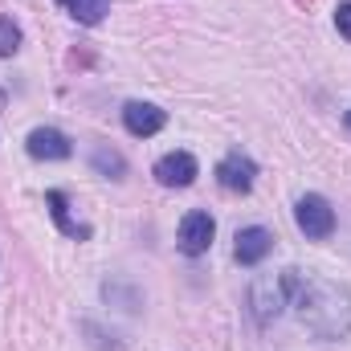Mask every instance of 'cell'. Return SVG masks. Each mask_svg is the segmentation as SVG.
Here are the masks:
<instances>
[{
  "mask_svg": "<svg viewBox=\"0 0 351 351\" xmlns=\"http://www.w3.org/2000/svg\"><path fill=\"white\" fill-rule=\"evenodd\" d=\"M335 25H339V33L351 41V4H339L335 8Z\"/></svg>",
  "mask_w": 351,
  "mask_h": 351,
  "instance_id": "5bb4252c",
  "label": "cell"
},
{
  "mask_svg": "<svg viewBox=\"0 0 351 351\" xmlns=\"http://www.w3.org/2000/svg\"><path fill=\"white\" fill-rule=\"evenodd\" d=\"M213 237H217V225H213V217L208 213H188L184 221H180V250L188 254V258H200V254H208V245H213Z\"/></svg>",
  "mask_w": 351,
  "mask_h": 351,
  "instance_id": "277c9868",
  "label": "cell"
},
{
  "mask_svg": "<svg viewBox=\"0 0 351 351\" xmlns=\"http://www.w3.org/2000/svg\"><path fill=\"white\" fill-rule=\"evenodd\" d=\"M164 123H168V114H164L160 106H152V102H127V106H123V127H127L131 135H139V139L156 135Z\"/></svg>",
  "mask_w": 351,
  "mask_h": 351,
  "instance_id": "8992f818",
  "label": "cell"
},
{
  "mask_svg": "<svg viewBox=\"0 0 351 351\" xmlns=\"http://www.w3.org/2000/svg\"><path fill=\"white\" fill-rule=\"evenodd\" d=\"M269 250H274V233L269 229H262V225H250V229H241L237 233V262L241 265H258L269 258Z\"/></svg>",
  "mask_w": 351,
  "mask_h": 351,
  "instance_id": "52a82bcc",
  "label": "cell"
},
{
  "mask_svg": "<svg viewBox=\"0 0 351 351\" xmlns=\"http://www.w3.org/2000/svg\"><path fill=\"white\" fill-rule=\"evenodd\" d=\"M94 168L102 176H110V180H119V176L127 172L123 156H119V152H106V147H94Z\"/></svg>",
  "mask_w": 351,
  "mask_h": 351,
  "instance_id": "7c38bea8",
  "label": "cell"
},
{
  "mask_svg": "<svg viewBox=\"0 0 351 351\" xmlns=\"http://www.w3.org/2000/svg\"><path fill=\"white\" fill-rule=\"evenodd\" d=\"M348 127H351V110H348Z\"/></svg>",
  "mask_w": 351,
  "mask_h": 351,
  "instance_id": "9a60e30c",
  "label": "cell"
},
{
  "mask_svg": "<svg viewBox=\"0 0 351 351\" xmlns=\"http://www.w3.org/2000/svg\"><path fill=\"white\" fill-rule=\"evenodd\" d=\"M16 49H21V29L8 16H0V58H12Z\"/></svg>",
  "mask_w": 351,
  "mask_h": 351,
  "instance_id": "4fadbf2b",
  "label": "cell"
},
{
  "mask_svg": "<svg viewBox=\"0 0 351 351\" xmlns=\"http://www.w3.org/2000/svg\"><path fill=\"white\" fill-rule=\"evenodd\" d=\"M45 204H49V213H53V221L62 225V233H66V237H78V241H86V237H90V225L70 221V204H66V196H62V192H49V196H45Z\"/></svg>",
  "mask_w": 351,
  "mask_h": 351,
  "instance_id": "30bf717a",
  "label": "cell"
},
{
  "mask_svg": "<svg viewBox=\"0 0 351 351\" xmlns=\"http://www.w3.org/2000/svg\"><path fill=\"white\" fill-rule=\"evenodd\" d=\"M254 180H258V164H254L250 156H241V152H229V156L217 164V184H221L225 192H250Z\"/></svg>",
  "mask_w": 351,
  "mask_h": 351,
  "instance_id": "5b68a950",
  "label": "cell"
},
{
  "mask_svg": "<svg viewBox=\"0 0 351 351\" xmlns=\"http://www.w3.org/2000/svg\"><path fill=\"white\" fill-rule=\"evenodd\" d=\"M294 221H298V229H302L306 237H315V241H327V237L335 233V208H331L319 192H306V196L294 204Z\"/></svg>",
  "mask_w": 351,
  "mask_h": 351,
  "instance_id": "3957f363",
  "label": "cell"
},
{
  "mask_svg": "<svg viewBox=\"0 0 351 351\" xmlns=\"http://www.w3.org/2000/svg\"><path fill=\"white\" fill-rule=\"evenodd\" d=\"M290 302L302 327L319 339H351V290L331 278H302L294 269Z\"/></svg>",
  "mask_w": 351,
  "mask_h": 351,
  "instance_id": "6da1fadb",
  "label": "cell"
},
{
  "mask_svg": "<svg viewBox=\"0 0 351 351\" xmlns=\"http://www.w3.org/2000/svg\"><path fill=\"white\" fill-rule=\"evenodd\" d=\"M62 4H66L70 16L82 21V25H98V21L110 12V0H62Z\"/></svg>",
  "mask_w": 351,
  "mask_h": 351,
  "instance_id": "8fae6325",
  "label": "cell"
},
{
  "mask_svg": "<svg viewBox=\"0 0 351 351\" xmlns=\"http://www.w3.org/2000/svg\"><path fill=\"white\" fill-rule=\"evenodd\" d=\"M196 160L188 156V152H172V156H164L160 164H156V180L164 184V188H188L192 180H196Z\"/></svg>",
  "mask_w": 351,
  "mask_h": 351,
  "instance_id": "ba28073f",
  "label": "cell"
},
{
  "mask_svg": "<svg viewBox=\"0 0 351 351\" xmlns=\"http://www.w3.org/2000/svg\"><path fill=\"white\" fill-rule=\"evenodd\" d=\"M29 156L33 160H70V139L62 135V131H53V127H37L33 135H29Z\"/></svg>",
  "mask_w": 351,
  "mask_h": 351,
  "instance_id": "9c48e42d",
  "label": "cell"
},
{
  "mask_svg": "<svg viewBox=\"0 0 351 351\" xmlns=\"http://www.w3.org/2000/svg\"><path fill=\"white\" fill-rule=\"evenodd\" d=\"M290 286H294V269L254 278V286H250V306H254V319H258L262 327H269V323L282 315V306L290 302Z\"/></svg>",
  "mask_w": 351,
  "mask_h": 351,
  "instance_id": "7a4b0ae2",
  "label": "cell"
}]
</instances>
